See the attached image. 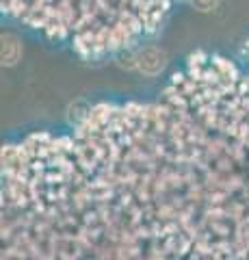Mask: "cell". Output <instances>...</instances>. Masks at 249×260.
<instances>
[{
  "label": "cell",
  "mask_w": 249,
  "mask_h": 260,
  "mask_svg": "<svg viewBox=\"0 0 249 260\" xmlns=\"http://www.w3.org/2000/svg\"><path fill=\"white\" fill-rule=\"evenodd\" d=\"M219 0H193V7L197 11H212Z\"/></svg>",
  "instance_id": "1"
}]
</instances>
